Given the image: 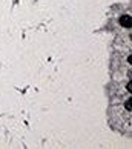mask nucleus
<instances>
[{
  "label": "nucleus",
  "mask_w": 132,
  "mask_h": 149,
  "mask_svg": "<svg viewBox=\"0 0 132 149\" xmlns=\"http://www.w3.org/2000/svg\"><path fill=\"white\" fill-rule=\"evenodd\" d=\"M126 89H128L129 92H132V83H131V81L128 83V86H126Z\"/></svg>",
  "instance_id": "obj_3"
},
{
  "label": "nucleus",
  "mask_w": 132,
  "mask_h": 149,
  "mask_svg": "<svg viewBox=\"0 0 132 149\" xmlns=\"http://www.w3.org/2000/svg\"><path fill=\"white\" fill-rule=\"evenodd\" d=\"M124 109H126V111H132V98H129V100H126L124 102Z\"/></svg>",
  "instance_id": "obj_2"
},
{
  "label": "nucleus",
  "mask_w": 132,
  "mask_h": 149,
  "mask_svg": "<svg viewBox=\"0 0 132 149\" xmlns=\"http://www.w3.org/2000/svg\"><path fill=\"white\" fill-rule=\"evenodd\" d=\"M120 25H122L123 28H131V26H132V17L129 14L122 15V17H120Z\"/></svg>",
  "instance_id": "obj_1"
}]
</instances>
